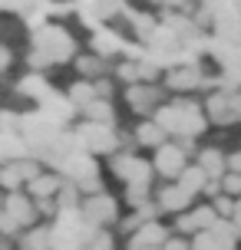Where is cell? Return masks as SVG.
<instances>
[{"mask_svg": "<svg viewBox=\"0 0 241 250\" xmlns=\"http://www.w3.org/2000/svg\"><path fill=\"white\" fill-rule=\"evenodd\" d=\"M33 46H37V53H47L53 62H63V60L73 56V40L60 26H43V30H37Z\"/></svg>", "mask_w": 241, "mask_h": 250, "instance_id": "cell-1", "label": "cell"}, {"mask_svg": "<svg viewBox=\"0 0 241 250\" xmlns=\"http://www.w3.org/2000/svg\"><path fill=\"white\" fill-rule=\"evenodd\" d=\"M76 138L89 155H102V151H113L116 145H119V138L113 135V128H109V125H96V122H83L76 128Z\"/></svg>", "mask_w": 241, "mask_h": 250, "instance_id": "cell-2", "label": "cell"}, {"mask_svg": "<svg viewBox=\"0 0 241 250\" xmlns=\"http://www.w3.org/2000/svg\"><path fill=\"white\" fill-rule=\"evenodd\" d=\"M155 171L165 175V178H182L185 171H189V168H185V148L165 142L162 148L155 151Z\"/></svg>", "mask_w": 241, "mask_h": 250, "instance_id": "cell-3", "label": "cell"}, {"mask_svg": "<svg viewBox=\"0 0 241 250\" xmlns=\"http://www.w3.org/2000/svg\"><path fill=\"white\" fill-rule=\"evenodd\" d=\"M116 175L122 178V181H129V188L136 185H145L149 188V178H152V165H145L142 158H132V155H122V158H116L113 162Z\"/></svg>", "mask_w": 241, "mask_h": 250, "instance_id": "cell-4", "label": "cell"}, {"mask_svg": "<svg viewBox=\"0 0 241 250\" xmlns=\"http://www.w3.org/2000/svg\"><path fill=\"white\" fill-rule=\"evenodd\" d=\"M83 217H86L93 227H99L102 221H116V201L109 194H93V198L83 201Z\"/></svg>", "mask_w": 241, "mask_h": 250, "instance_id": "cell-5", "label": "cell"}, {"mask_svg": "<svg viewBox=\"0 0 241 250\" xmlns=\"http://www.w3.org/2000/svg\"><path fill=\"white\" fill-rule=\"evenodd\" d=\"M159 244H169V240H165V227L159 224V221H149L142 230L132 234L129 250H159Z\"/></svg>", "mask_w": 241, "mask_h": 250, "instance_id": "cell-6", "label": "cell"}, {"mask_svg": "<svg viewBox=\"0 0 241 250\" xmlns=\"http://www.w3.org/2000/svg\"><path fill=\"white\" fill-rule=\"evenodd\" d=\"M40 105H43V115H50L53 122H66V119L73 115V109H76L70 99H63V96H53V92H50L43 102H40Z\"/></svg>", "mask_w": 241, "mask_h": 250, "instance_id": "cell-7", "label": "cell"}, {"mask_svg": "<svg viewBox=\"0 0 241 250\" xmlns=\"http://www.w3.org/2000/svg\"><path fill=\"white\" fill-rule=\"evenodd\" d=\"M189 201H192V194L185 191V188H178V185L159 191V208H162V211H185Z\"/></svg>", "mask_w": 241, "mask_h": 250, "instance_id": "cell-8", "label": "cell"}, {"mask_svg": "<svg viewBox=\"0 0 241 250\" xmlns=\"http://www.w3.org/2000/svg\"><path fill=\"white\" fill-rule=\"evenodd\" d=\"M162 132H172V135H182V112H178V105H165V109H155V119H152Z\"/></svg>", "mask_w": 241, "mask_h": 250, "instance_id": "cell-9", "label": "cell"}, {"mask_svg": "<svg viewBox=\"0 0 241 250\" xmlns=\"http://www.w3.org/2000/svg\"><path fill=\"white\" fill-rule=\"evenodd\" d=\"M93 50L99 53V56H113V53L126 50V46H122V40L116 37L113 30H96V37H93Z\"/></svg>", "mask_w": 241, "mask_h": 250, "instance_id": "cell-10", "label": "cell"}, {"mask_svg": "<svg viewBox=\"0 0 241 250\" xmlns=\"http://www.w3.org/2000/svg\"><path fill=\"white\" fill-rule=\"evenodd\" d=\"M7 214H10L17 224H30L33 221V208H30V201L24 194H10L7 198Z\"/></svg>", "mask_w": 241, "mask_h": 250, "instance_id": "cell-11", "label": "cell"}, {"mask_svg": "<svg viewBox=\"0 0 241 250\" xmlns=\"http://www.w3.org/2000/svg\"><path fill=\"white\" fill-rule=\"evenodd\" d=\"M66 99L73 102V105H83V112H86L93 102L99 99V92H96V86H89V83H76V86L70 89V96Z\"/></svg>", "mask_w": 241, "mask_h": 250, "instance_id": "cell-12", "label": "cell"}, {"mask_svg": "<svg viewBox=\"0 0 241 250\" xmlns=\"http://www.w3.org/2000/svg\"><path fill=\"white\" fill-rule=\"evenodd\" d=\"M136 138H139L142 145H152L155 151L165 145V132H162V128H159L155 122H142L139 128H136Z\"/></svg>", "mask_w": 241, "mask_h": 250, "instance_id": "cell-13", "label": "cell"}, {"mask_svg": "<svg viewBox=\"0 0 241 250\" xmlns=\"http://www.w3.org/2000/svg\"><path fill=\"white\" fill-rule=\"evenodd\" d=\"M225 165H228V158H225L221 151H215V148H205L202 158H198V168H202L205 175H221Z\"/></svg>", "mask_w": 241, "mask_h": 250, "instance_id": "cell-14", "label": "cell"}, {"mask_svg": "<svg viewBox=\"0 0 241 250\" xmlns=\"http://www.w3.org/2000/svg\"><path fill=\"white\" fill-rule=\"evenodd\" d=\"M86 122L113 125V105H109V99H96V102H93V105L86 109Z\"/></svg>", "mask_w": 241, "mask_h": 250, "instance_id": "cell-15", "label": "cell"}, {"mask_svg": "<svg viewBox=\"0 0 241 250\" xmlns=\"http://www.w3.org/2000/svg\"><path fill=\"white\" fill-rule=\"evenodd\" d=\"M205 171L202 168H189V171H185V175L178 178V188H185V191H189V194H198V191H205V188H208V181H205Z\"/></svg>", "mask_w": 241, "mask_h": 250, "instance_id": "cell-16", "label": "cell"}, {"mask_svg": "<svg viewBox=\"0 0 241 250\" xmlns=\"http://www.w3.org/2000/svg\"><path fill=\"white\" fill-rule=\"evenodd\" d=\"M56 188H60V178L56 175H40L37 181H30V194L33 198H50Z\"/></svg>", "mask_w": 241, "mask_h": 250, "instance_id": "cell-17", "label": "cell"}, {"mask_svg": "<svg viewBox=\"0 0 241 250\" xmlns=\"http://www.w3.org/2000/svg\"><path fill=\"white\" fill-rule=\"evenodd\" d=\"M20 92H24V96H33V99H40V102L50 96V92H47V83H43L40 76H26L24 83H20Z\"/></svg>", "mask_w": 241, "mask_h": 250, "instance_id": "cell-18", "label": "cell"}, {"mask_svg": "<svg viewBox=\"0 0 241 250\" xmlns=\"http://www.w3.org/2000/svg\"><path fill=\"white\" fill-rule=\"evenodd\" d=\"M195 83H198V69H192V66L189 69H175V73L169 76V86L172 89H182V86L189 89V86H195Z\"/></svg>", "mask_w": 241, "mask_h": 250, "instance_id": "cell-19", "label": "cell"}, {"mask_svg": "<svg viewBox=\"0 0 241 250\" xmlns=\"http://www.w3.org/2000/svg\"><path fill=\"white\" fill-rule=\"evenodd\" d=\"M17 155H26V142L13 135V128L3 132V158H17Z\"/></svg>", "mask_w": 241, "mask_h": 250, "instance_id": "cell-20", "label": "cell"}, {"mask_svg": "<svg viewBox=\"0 0 241 250\" xmlns=\"http://www.w3.org/2000/svg\"><path fill=\"white\" fill-rule=\"evenodd\" d=\"M152 99H155V89H145V86L129 89V102H132V105H139V109H145Z\"/></svg>", "mask_w": 241, "mask_h": 250, "instance_id": "cell-21", "label": "cell"}, {"mask_svg": "<svg viewBox=\"0 0 241 250\" xmlns=\"http://www.w3.org/2000/svg\"><path fill=\"white\" fill-rule=\"evenodd\" d=\"M192 250H221V247L212 237V230H202V234H195V240H192Z\"/></svg>", "mask_w": 241, "mask_h": 250, "instance_id": "cell-22", "label": "cell"}, {"mask_svg": "<svg viewBox=\"0 0 241 250\" xmlns=\"http://www.w3.org/2000/svg\"><path fill=\"white\" fill-rule=\"evenodd\" d=\"M221 188H225V194H235V198H241V175L238 171H231V175H225L221 178Z\"/></svg>", "mask_w": 241, "mask_h": 250, "instance_id": "cell-23", "label": "cell"}, {"mask_svg": "<svg viewBox=\"0 0 241 250\" xmlns=\"http://www.w3.org/2000/svg\"><path fill=\"white\" fill-rule=\"evenodd\" d=\"M83 250H113V237H109L106 230H99V234H96V237L89 240V244H86Z\"/></svg>", "mask_w": 241, "mask_h": 250, "instance_id": "cell-24", "label": "cell"}, {"mask_svg": "<svg viewBox=\"0 0 241 250\" xmlns=\"http://www.w3.org/2000/svg\"><path fill=\"white\" fill-rule=\"evenodd\" d=\"M76 66H79V69H83L86 76H96V73H99V60H96V56H83Z\"/></svg>", "mask_w": 241, "mask_h": 250, "instance_id": "cell-25", "label": "cell"}, {"mask_svg": "<svg viewBox=\"0 0 241 250\" xmlns=\"http://www.w3.org/2000/svg\"><path fill=\"white\" fill-rule=\"evenodd\" d=\"M20 178H24V175H20V168H17V165L3 168V185H7V188H17V185H20Z\"/></svg>", "mask_w": 241, "mask_h": 250, "instance_id": "cell-26", "label": "cell"}, {"mask_svg": "<svg viewBox=\"0 0 241 250\" xmlns=\"http://www.w3.org/2000/svg\"><path fill=\"white\" fill-rule=\"evenodd\" d=\"M17 168H20V175L30 178V181H37V178H40V165L37 162H20Z\"/></svg>", "mask_w": 241, "mask_h": 250, "instance_id": "cell-27", "label": "cell"}, {"mask_svg": "<svg viewBox=\"0 0 241 250\" xmlns=\"http://www.w3.org/2000/svg\"><path fill=\"white\" fill-rule=\"evenodd\" d=\"M235 208H238V201H231L228 194L215 201V211H218V214H235Z\"/></svg>", "mask_w": 241, "mask_h": 250, "instance_id": "cell-28", "label": "cell"}, {"mask_svg": "<svg viewBox=\"0 0 241 250\" xmlns=\"http://www.w3.org/2000/svg\"><path fill=\"white\" fill-rule=\"evenodd\" d=\"M0 221H3V230H7V234H13V227H17V221H13L10 214L3 211V217H0Z\"/></svg>", "mask_w": 241, "mask_h": 250, "instance_id": "cell-29", "label": "cell"}, {"mask_svg": "<svg viewBox=\"0 0 241 250\" xmlns=\"http://www.w3.org/2000/svg\"><path fill=\"white\" fill-rule=\"evenodd\" d=\"M228 168H231V171H238V175H241V151H238V155H231V158H228Z\"/></svg>", "mask_w": 241, "mask_h": 250, "instance_id": "cell-30", "label": "cell"}, {"mask_svg": "<svg viewBox=\"0 0 241 250\" xmlns=\"http://www.w3.org/2000/svg\"><path fill=\"white\" fill-rule=\"evenodd\" d=\"M162 250H189V247H185V240H169Z\"/></svg>", "mask_w": 241, "mask_h": 250, "instance_id": "cell-31", "label": "cell"}, {"mask_svg": "<svg viewBox=\"0 0 241 250\" xmlns=\"http://www.w3.org/2000/svg\"><path fill=\"white\" fill-rule=\"evenodd\" d=\"M235 224L241 227V198H238V208H235Z\"/></svg>", "mask_w": 241, "mask_h": 250, "instance_id": "cell-32", "label": "cell"}]
</instances>
